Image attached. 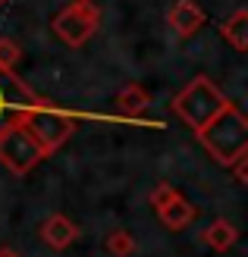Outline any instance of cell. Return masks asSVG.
<instances>
[{"label":"cell","mask_w":248,"mask_h":257,"mask_svg":"<svg viewBox=\"0 0 248 257\" xmlns=\"http://www.w3.org/2000/svg\"><path fill=\"white\" fill-rule=\"evenodd\" d=\"M229 104V97H223V91L207 79V75H198L192 79L182 91L170 100V110L179 122H186L192 132H198L204 122H211L220 110Z\"/></svg>","instance_id":"cell-2"},{"label":"cell","mask_w":248,"mask_h":257,"mask_svg":"<svg viewBox=\"0 0 248 257\" xmlns=\"http://www.w3.org/2000/svg\"><path fill=\"white\" fill-rule=\"evenodd\" d=\"M22 60V47L13 38H0V66L4 69H16V63Z\"/></svg>","instance_id":"cell-14"},{"label":"cell","mask_w":248,"mask_h":257,"mask_svg":"<svg viewBox=\"0 0 248 257\" xmlns=\"http://www.w3.org/2000/svg\"><path fill=\"white\" fill-rule=\"evenodd\" d=\"M195 135H198L201 148L211 154L220 166H232L242 157H248V119L232 100L211 122H204Z\"/></svg>","instance_id":"cell-1"},{"label":"cell","mask_w":248,"mask_h":257,"mask_svg":"<svg viewBox=\"0 0 248 257\" xmlns=\"http://www.w3.org/2000/svg\"><path fill=\"white\" fill-rule=\"evenodd\" d=\"M204 245L211 248V251H217V254H223V251H229V248H236V241H239V229H236V223L232 220H214L211 226L204 229Z\"/></svg>","instance_id":"cell-10"},{"label":"cell","mask_w":248,"mask_h":257,"mask_svg":"<svg viewBox=\"0 0 248 257\" xmlns=\"http://www.w3.org/2000/svg\"><path fill=\"white\" fill-rule=\"evenodd\" d=\"M4 7H7V0H0V10H4Z\"/></svg>","instance_id":"cell-16"},{"label":"cell","mask_w":248,"mask_h":257,"mask_svg":"<svg viewBox=\"0 0 248 257\" xmlns=\"http://www.w3.org/2000/svg\"><path fill=\"white\" fill-rule=\"evenodd\" d=\"M41 241L54 251H66L72 248V241H79V226L66 213H50L41 223Z\"/></svg>","instance_id":"cell-9"},{"label":"cell","mask_w":248,"mask_h":257,"mask_svg":"<svg viewBox=\"0 0 248 257\" xmlns=\"http://www.w3.org/2000/svg\"><path fill=\"white\" fill-rule=\"evenodd\" d=\"M44 157H47L44 148L38 145L35 135L22 122H16V125H10V128L0 132V163H4L13 176L32 173Z\"/></svg>","instance_id":"cell-4"},{"label":"cell","mask_w":248,"mask_h":257,"mask_svg":"<svg viewBox=\"0 0 248 257\" xmlns=\"http://www.w3.org/2000/svg\"><path fill=\"white\" fill-rule=\"evenodd\" d=\"M104 248H107L110 257H132L135 254V238L129 229H113V232L107 235V241H104Z\"/></svg>","instance_id":"cell-13"},{"label":"cell","mask_w":248,"mask_h":257,"mask_svg":"<svg viewBox=\"0 0 248 257\" xmlns=\"http://www.w3.org/2000/svg\"><path fill=\"white\" fill-rule=\"evenodd\" d=\"M22 125L35 135V141L44 148V154H54V151H60L72 138V132H75V116H72V113H66V110H60V107H54L50 100L41 97L29 110V116L22 119Z\"/></svg>","instance_id":"cell-3"},{"label":"cell","mask_w":248,"mask_h":257,"mask_svg":"<svg viewBox=\"0 0 248 257\" xmlns=\"http://www.w3.org/2000/svg\"><path fill=\"white\" fill-rule=\"evenodd\" d=\"M220 38L229 41V47L239 50V54L248 50V10L245 7H239L226 22H220Z\"/></svg>","instance_id":"cell-11"},{"label":"cell","mask_w":248,"mask_h":257,"mask_svg":"<svg viewBox=\"0 0 248 257\" xmlns=\"http://www.w3.org/2000/svg\"><path fill=\"white\" fill-rule=\"evenodd\" d=\"M116 104H120L123 113H129V116H138L141 110H148L151 104V94H148V88H141V85H126L120 88V94H116Z\"/></svg>","instance_id":"cell-12"},{"label":"cell","mask_w":248,"mask_h":257,"mask_svg":"<svg viewBox=\"0 0 248 257\" xmlns=\"http://www.w3.org/2000/svg\"><path fill=\"white\" fill-rule=\"evenodd\" d=\"M0 257H19V254L13 251V248H0Z\"/></svg>","instance_id":"cell-15"},{"label":"cell","mask_w":248,"mask_h":257,"mask_svg":"<svg viewBox=\"0 0 248 257\" xmlns=\"http://www.w3.org/2000/svg\"><path fill=\"white\" fill-rule=\"evenodd\" d=\"M38 100L41 97H38L16 72L0 66V132L10 128V125H16V122H22Z\"/></svg>","instance_id":"cell-6"},{"label":"cell","mask_w":248,"mask_h":257,"mask_svg":"<svg viewBox=\"0 0 248 257\" xmlns=\"http://www.w3.org/2000/svg\"><path fill=\"white\" fill-rule=\"evenodd\" d=\"M98 25H101V10L91 0H72L54 16L50 29L66 47H82L98 32Z\"/></svg>","instance_id":"cell-5"},{"label":"cell","mask_w":248,"mask_h":257,"mask_svg":"<svg viewBox=\"0 0 248 257\" xmlns=\"http://www.w3.org/2000/svg\"><path fill=\"white\" fill-rule=\"evenodd\" d=\"M148 201H151L154 213H157V220L163 223V229H170V232H182V229H189L195 223V216H198V210H195L170 182H157V185H154Z\"/></svg>","instance_id":"cell-7"},{"label":"cell","mask_w":248,"mask_h":257,"mask_svg":"<svg viewBox=\"0 0 248 257\" xmlns=\"http://www.w3.org/2000/svg\"><path fill=\"white\" fill-rule=\"evenodd\" d=\"M167 22L179 38H192L201 32V25L207 22L204 10L195 4V0H173V7L167 10Z\"/></svg>","instance_id":"cell-8"}]
</instances>
